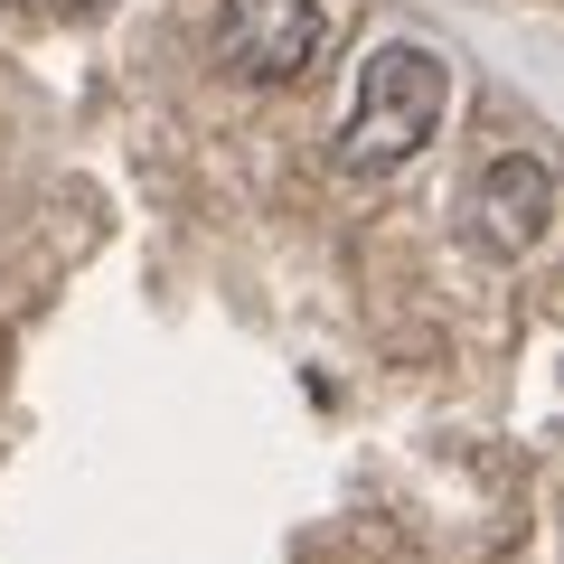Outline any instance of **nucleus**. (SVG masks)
I'll list each match as a JSON object with an SVG mask.
<instances>
[{"instance_id":"nucleus-1","label":"nucleus","mask_w":564,"mask_h":564,"mask_svg":"<svg viewBox=\"0 0 564 564\" xmlns=\"http://www.w3.org/2000/svg\"><path fill=\"white\" fill-rule=\"evenodd\" d=\"M443 57L423 39H386L377 57L358 66V104H348V132H339V170H358V180H386V170H404L423 151V141L443 132Z\"/></svg>"},{"instance_id":"nucleus-2","label":"nucleus","mask_w":564,"mask_h":564,"mask_svg":"<svg viewBox=\"0 0 564 564\" xmlns=\"http://www.w3.org/2000/svg\"><path fill=\"white\" fill-rule=\"evenodd\" d=\"M321 39H329L321 0H217V57L245 85H292L321 57Z\"/></svg>"},{"instance_id":"nucleus-3","label":"nucleus","mask_w":564,"mask_h":564,"mask_svg":"<svg viewBox=\"0 0 564 564\" xmlns=\"http://www.w3.org/2000/svg\"><path fill=\"white\" fill-rule=\"evenodd\" d=\"M480 207L499 226V245H545V226H555V170L508 151V161L480 170Z\"/></svg>"}]
</instances>
